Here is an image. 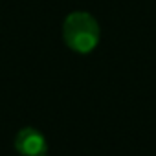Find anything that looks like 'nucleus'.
I'll use <instances>...</instances> for the list:
<instances>
[{"mask_svg": "<svg viewBox=\"0 0 156 156\" xmlns=\"http://www.w3.org/2000/svg\"><path fill=\"white\" fill-rule=\"evenodd\" d=\"M99 24L90 13L73 11L64 19L62 41L75 53H90L99 44Z\"/></svg>", "mask_w": 156, "mask_h": 156, "instance_id": "f257e3e1", "label": "nucleus"}, {"mask_svg": "<svg viewBox=\"0 0 156 156\" xmlns=\"http://www.w3.org/2000/svg\"><path fill=\"white\" fill-rule=\"evenodd\" d=\"M15 151L22 156H46L48 141L39 129L24 127L15 136Z\"/></svg>", "mask_w": 156, "mask_h": 156, "instance_id": "f03ea898", "label": "nucleus"}]
</instances>
